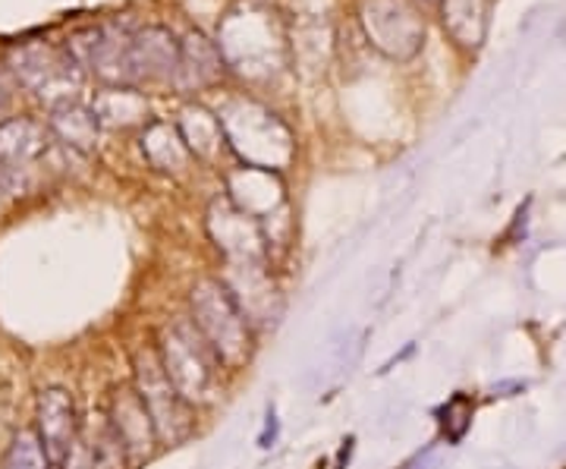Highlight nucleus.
<instances>
[{
    "label": "nucleus",
    "instance_id": "f257e3e1",
    "mask_svg": "<svg viewBox=\"0 0 566 469\" xmlns=\"http://www.w3.org/2000/svg\"><path fill=\"white\" fill-rule=\"evenodd\" d=\"M218 51L245 82H274L293 61L290 29L264 0H240L223 13Z\"/></svg>",
    "mask_w": 566,
    "mask_h": 469
},
{
    "label": "nucleus",
    "instance_id": "f03ea898",
    "mask_svg": "<svg viewBox=\"0 0 566 469\" xmlns=\"http://www.w3.org/2000/svg\"><path fill=\"white\" fill-rule=\"evenodd\" d=\"M214 114L221 121L230 152L243 161V167L277 174L296 158V143H293L290 126L262 102L249 95H233Z\"/></svg>",
    "mask_w": 566,
    "mask_h": 469
},
{
    "label": "nucleus",
    "instance_id": "7ed1b4c3",
    "mask_svg": "<svg viewBox=\"0 0 566 469\" xmlns=\"http://www.w3.org/2000/svg\"><path fill=\"white\" fill-rule=\"evenodd\" d=\"M192 325L199 327L208 347L221 359V366H243L252 350V325L245 322L243 309L237 306L233 293L221 278H202L189 293Z\"/></svg>",
    "mask_w": 566,
    "mask_h": 469
},
{
    "label": "nucleus",
    "instance_id": "20e7f679",
    "mask_svg": "<svg viewBox=\"0 0 566 469\" xmlns=\"http://www.w3.org/2000/svg\"><path fill=\"white\" fill-rule=\"evenodd\" d=\"M158 356H161L167 378L174 382V388L180 390V397L189 407L211 400V394L218 388L221 359L208 347V341L199 334V327L192 325V319L164 327Z\"/></svg>",
    "mask_w": 566,
    "mask_h": 469
},
{
    "label": "nucleus",
    "instance_id": "39448f33",
    "mask_svg": "<svg viewBox=\"0 0 566 469\" xmlns=\"http://www.w3.org/2000/svg\"><path fill=\"white\" fill-rule=\"evenodd\" d=\"M359 25L387 61H412L422 51L424 20L416 0H359Z\"/></svg>",
    "mask_w": 566,
    "mask_h": 469
},
{
    "label": "nucleus",
    "instance_id": "423d86ee",
    "mask_svg": "<svg viewBox=\"0 0 566 469\" xmlns=\"http://www.w3.org/2000/svg\"><path fill=\"white\" fill-rule=\"evenodd\" d=\"M136 394L148 409L161 441L177 445L192 431L189 404L182 400L180 390L174 388V382L167 378L158 350H139L136 353Z\"/></svg>",
    "mask_w": 566,
    "mask_h": 469
},
{
    "label": "nucleus",
    "instance_id": "0eeeda50",
    "mask_svg": "<svg viewBox=\"0 0 566 469\" xmlns=\"http://www.w3.org/2000/svg\"><path fill=\"white\" fill-rule=\"evenodd\" d=\"M208 237L223 252L227 262L233 265H268L271 259V243L264 237V227L240 211L227 196L214 199L208 208Z\"/></svg>",
    "mask_w": 566,
    "mask_h": 469
},
{
    "label": "nucleus",
    "instance_id": "6e6552de",
    "mask_svg": "<svg viewBox=\"0 0 566 469\" xmlns=\"http://www.w3.org/2000/svg\"><path fill=\"white\" fill-rule=\"evenodd\" d=\"M13 73L25 82L32 92L44 95H63V102H70V92L80 85V70L70 51H61L54 44L44 41H32V44H20L10 54Z\"/></svg>",
    "mask_w": 566,
    "mask_h": 469
},
{
    "label": "nucleus",
    "instance_id": "1a4fd4ad",
    "mask_svg": "<svg viewBox=\"0 0 566 469\" xmlns=\"http://www.w3.org/2000/svg\"><path fill=\"white\" fill-rule=\"evenodd\" d=\"M227 199L262 227H268V221L290 225L286 192H283L281 177L274 170H259V167L233 170L227 177Z\"/></svg>",
    "mask_w": 566,
    "mask_h": 469
},
{
    "label": "nucleus",
    "instance_id": "9d476101",
    "mask_svg": "<svg viewBox=\"0 0 566 469\" xmlns=\"http://www.w3.org/2000/svg\"><path fill=\"white\" fill-rule=\"evenodd\" d=\"M221 281L233 293L237 306L243 309L245 322L252 327H268L281 319V293L268 274V265H233V262H227V274Z\"/></svg>",
    "mask_w": 566,
    "mask_h": 469
},
{
    "label": "nucleus",
    "instance_id": "9b49d317",
    "mask_svg": "<svg viewBox=\"0 0 566 469\" xmlns=\"http://www.w3.org/2000/svg\"><path fill=\"white\" fill-rule=\"evenodd\" d=\"M182 41L164 25H148L129 35V76L133 82H177Z\"/></svg>",
    "mask_w": 566,
    "mask_h": 469
},
{
    "label": "nucleus",
    "instance_id": "f8f14e48",
    "mask_svg": "<svg viewBox=\"0 0 566 469\" xmlns=\"http://www.w3.org/2000/svg\"><path fill=\"white\" fill-rule=\"evenodd\" d=\"M39 431L41 450L48 463H63L76 441V409L70 394L61 388L41 390L39 397Z\"/></svg>",
    "mask_w": 566,
    "mask_h": 469
},
{
    "label": "nucleus",
    "instance_id": "ddd939ff",
    "mask_svg": "<svg viewBox=\"0 0 566 469\" xmlns=\"http://www.w3.org/2000/svg\"><path fill=\"white\" fill-rule=\"evenodd\" d=\"M111 429L120 438L126 457H145L158 438V429H155V423H151V416H148V409H145L136 390H120L114 397Z\"/></svg>",
    "mask_w": 566,
    "mask_h": 469
},
{
    "label": "nucleus",
    "instance_id": "4468645a",
    "mask_svg": "<svg viewBox=\"0 0 566 469\" xmlns=\"http://www.w3.org/2000/svg\"><path fill=\"white\" fill-rule=\"evenodd\" d=\"M441 20L450 39L463 51H479L488 35L494 0H441Z\"/></svg>",
    "mask_w": 566,
    "mask_h": 469
},
{
    "label": "nucleus",
    "instance_id": "2eb2a0df",
    "mask_svg": "<svg viewBox=\"0 0 566 469\" xmlns=\"http://www.w3.org/2000/svg\"><path fill=\"white\" fill-rule=\"evenodd\" d=\"M227 70L218 41H208L202 32H192L182 41V58H180V76L177 85L182 88H208L221 80V73Z\"/></svg>",
    "mask_w": 566,
    "mask_h": 469
},
{
    "label": "nucleus",
    "instance_id": "dca6fc26",
    "mask_svg": "<svg viewBox=\"0 0 566 469\" xmlns=\"http://www.w3.org/2000/svg\"><path fill=\"white\" fill-rule=\"evenodd\" d=\"M182 133V139L189 145V152L202 161H218L223 152L230 148L227 136H223V126L218 121L214 111H208L205 104H192L182 111V121L177 123Z\"/></svg>",
    "mask_w": 566,
    "mask_h": 469
},
{
    "label": "nucleus",
    "instance_id": "f3484780",
    "mask_svg": "<svg viewBox=\"0 0 566 469\" xmlns=\"http://www.w3.org/2000/svg\"><path fill=\"white\" fill-rule=\"evenodd\" d=\"M142 152L151 161V167H158L164 174H180L192 158L189 145L182 139L180 126L167 121H155L142 133Z\"/></svg>",
    "mask_w": 566,
    "mask_h": 469
},
{
    "label": "nucleus",
    "instance_id": "a211bd4d",
    "mask_svg": "<svg viewBox=\"0 0 566 469\" xmlns=\"http://www.w3.org/2000/svg\"><path fill=\"white\" fill-rule=\"evenodd\" d=\"M51 129L61 136L63 143L76 152H92L98 129H102V117L95 107H85L80 102H61L51 114Z\"/></svg>",
    "mask_w": 566,
    "mask_h": 469
},
{
    "label": "nucleus",
    "instance_id": "6ab92c4d",
    "mask_svg": "<svg viewBox=\"0 0 566 469\" xmlns=\"http://www.w3.org/2000/svg\"><path fill=\"white\" fill-rule=\"evenodd\" d=\"M44 152V129L35 121L0 123V161L10 167L35 161Z\"/></svg>",
    "mask_w": 566,
    "mask_h": 469
},
{
    "label": "nucleus",
    "instance_id": "aec40b11",
    "mask_svg": "<svg viewBox=\"0 0 566 469\" xmlns=\"http://www.w3.org/2000/svg\"><path fill=\"white\" fill-rule=\"evenodd\" d=\"M3 469H48V457H44L41 445H35L32 435H20L7 454Z\"/></svg>",
    "mask_w": 566,
    "mask_h": 469
},
{
    "label": "nucleus",
    "instance_id": "412c9836",
    "mask_svg": "<svg viewBox=\"0 0 566 469\" xmlns=\"http://www.w3.org/2000/svg\"><path fill=\"white\" fill-rule=\"evenodd\" d=\"M441 423H444V435L450 441H460L469 429V423H472V400L465 397V394H457L444 409H441Z\"/></svg>",
    "mask_w": 566,
    "mask_h": 469
},
{
    "label": "nucleus",
    "instance_id": "4be33fe9",
    "mask_svg": "<svg viewBox=\"0 0 566 469\" xmlns=\"http://www.w3.org/2000/svg\"><path fill=\"white\" fill-rule=\"evenodd\" d=\"M419 7H441V0H416Z\"/></svg>",
    "mask_w": 566,
    "mask_h": 469
},
{
    "label": "nucleus",
    "instance_id": "5701e85b",
    "mask_svg": "<svg viewBox=\"0 0 566 469\" xmlns=\"http://www.w3.org/2000/svg\"><path fill=\"white\" fill-rule=\"evenodd\" d=\"M7 102V92H3V85H0V104Z\"/></svg>",
    "mask_w": 566,
    "mask_h": 469
}]
</instances>
